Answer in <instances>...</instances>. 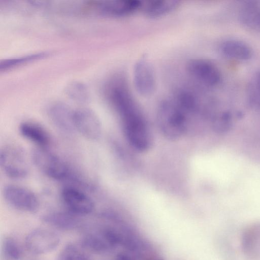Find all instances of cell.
Returning <instances> with one entry per match:
<instances>
[{
  "instance_id": "obj_22",
  "label": "cell",
  "mask_w": 260,
  "mask_h": 260,
  "mask_svg": "<svg viewBox=\"0 0 260 260\" xmlns=\"http://www.w3.org/2000/svg\"><path fill=\"white\" fill-rule=\"evenodd\" d=\"M67 93L75 101L86 103L88 100V92L85 86L79 82H73L68 86Z\"/></svg>"
},
{
  "instance_id": "obj_19",
  "label": "cell",
  "mask_w": 260,
  "mask_h": 260,
  "mask_svg": "<svg viewBox=\"0 0 260 260\" xmlns=\"http://www.w3.org/2000/svg\"><path fill=\"white\" fill-rule=\"evenodd\" d=\"M247 97L248 103L251 107L260 108V70L252 76L248 82Z\"/></svg>"
},
{
  "instance_id": "obj_15",
  "label": "cell",
  "mask_w": 260,
  "mask_h": 260,
  "mask_svg": "<svg viewBox=\"0 0 260 260\" xmlns=\"http://www.w3.org/2000/svg\"><path fill=\"white\" fill-rule=\"evenodd\" d=\"M241 23L246 28L260 32V3L250 1L243 4L239 12Z\"/></svg>"
},
{
  "instance_id": "obj_8",
  "label": "cell",
  "mask_w": 260,
  "mask_h": 260,
  "mask_svg": "<svg viewBox=\"0 0 260 260\" xmlns=\"http://www.w3.org/2000/svg\"><path fill=\"white\" fill-rule=\"evenodd\" d=\"M60 238L53 231L44 228L35 229L25 237L27 249L35 254H44L55 250L59 245Z\"/></svg>"
},
{
  "instance_id": "obj_21",
  "label": "cell",
  "mask_w": 260,
  "mask_h": 260,
  "mask_svg": "<svg viewBox=\"0 0 260 260\" xmlns=\"http://www.w3.org/2000/svg\"><path fill=\"white\" fill-rule=\"evenodd\" d=\"M47 55L46 53H39L13 59L5 60L1 62V70H7L26 63L38 60Z\"/></svg>"
},
{
  "instance_id": "obj_16",
  "label": "cell",
  "mask_w": 260,
  "mask_h": 260,
  "mask_svg": "<svg viewBox=\"0 0 260 260\" xmlns=\"http://www.w3.org/2000/svg\"><path fill=\"white\" fill-rule=\"evenodd\" d=\"M42 221L46 224L63 230H72L77 228L80 221L71 212H53L44 215Z\"/></svg>"
},
{
  "instance_id": "obj_11",
  "label": "cell",
  "mask_w": 260,
  "mask_h": 260,
  "mask_svg": "<svg viewBox=\"0 0 260 260\" xmlns=\"http://www.w3.org/2000/svg\"><path fill=\"white\" fill-rule=\"evenodd\" d=\"M61 196L69 212L76 215H87L94 210V204L92 199L75 187H64L61 190Z\"/></svg>"
},
{
  "instance_id": "obj_7",
  "label": "cell",
  "mask_w": 260,
  "mask_h": 260,
  "mask_svg": "<svg viewBox=\"0 0 260 260\" xmlns=\"http://www.w3.org/2000/svg\"><path fill=\"white\" fill-rule=\"evenodd\" d=\"M186 68L191 77L208 87L216 86L221 81V74L218 68L207 59H190L187 61Z\"/></svg>"
},
{
  "instance_id": "obj_17",
  "label": "cell",
  "mask_w": 260,
  "mask_h": 260,
  "mask_svg": "<svg viewBox=\"0 0 260 260\" xmlns=\"http://www.w3.org/2000/svg\"><path fill=\"white\" fill-rule=\"evenodd\" d=\"M177 0H154L142 2L141 8L145 15L151 18L165 16L175 10L180 5Z\"/></svg>"
},
{
  "instance_id": "obj_4",
  "label": "cell",
  "mask_w": 260,
  "mask_h": 260,
  "mask_svg": "<svg viewBox=\"0 0 260 260\" xmlns=\"http://www.w3.org/2000/svg\"><path fill=\"white\" fill-rule=\"evenodd\" d=\"M0 167L7 176L14 179H23L29 173L25 153L15 146H6L1 149Z\"/></svg>"
},
{
  "instance_id": "obj_9",
  "label": "cell",
  "mask_w": 260,
  "mask_h": 260,
  "mask_svg": "<svg viewBox=\"0 0 260 260\" xmlns=\"http://www.w3.org/2000/svg\"><path fill=\"white\" fill-rule=\"evenodd\" d=\"M141 6L142 2L139 1L114 0L91 2L88 8L104 16L121 17L133 14Z\"/></svg>"
},
{
  "instance_id": "obj_10",
  "label": "cell",
  "mask_w": 260,
  "mask_h": 260,
  "mask_svg": "<svg viewBox=\"0 0 260 260\" xmlns=\"http://www.w3.org/2000/svg\"><path fill=\"white\" fill-rule=\"evenodd\" d=\"M74 122L76 131L86 139L95 141L101 137V123L92 110L86 108L74 110Z\"/></svg>"
},
{
  "instance_id": "obj_20",
  "label": "cell",
  "mask_w": 260,
  "mask_h": 260,
  "mask_svg": "<svg viewBox=\"0 0 260 260\" xmlns=\"http://www.w3.org/2000/svg\"><path fill=\"white\" fill-rule=\"evenodd\" d=\"M3 260H21V252L17 242L11 237L5 238L2 244Z\"/></svg>"
},
{
  "instance_id": "obj_12",
  "label": "cell",
  "mask_w": 260,
  "mask_h": 260,
  "mask_svg": "<svg viewBox=\"0 0 260 260\" xmlns=\"http://www.w3.org/2000/svg\"><path fill=\"white\" fill-rule=\"evenodd\" d=\"M74 110L60 103L52 105L48 109L49 117L54 126L62 133L70 135L75 131Z\"/></svg>"
},
{
  "instance_id": "obj_3",
  "label": "cell",
  "mask_w": 260,
  "mask_h": 260,
  "mask_svg": "<svg viewBox=\"0 0 260 260\" xmlns=\"http://www.w3.org/2000/svg\"><path fill=\"white\" fill-rule=\"evenodd\" d=\"M31 158L35 166L52 179L63 180L73 177L66 162L47 148L36 147L33 149Z\"/></svg>"
},
{
  "instance_id": "obj_5",
  "label": "cell",
  "mask_w": 260,
  "mask_h": 260,
  "mask_svg": "<svg viewBox=\"0 0 260 260\" xmlns=\"http://www.w3.org/2000/svg\"><path fill=\"white\" fill-rule=\"evenodd\" d=\"M3 196L6 202L13 208L26 213H35L40 208V201L30 189L14 184L5 186Z\"/></svg>"
},
{
  "instance_id": "obj_23",
  "label": "cell",
  "mask_w": 260,
  "mask_h": 260,
  "mask_svg": "<svg viewBox=\"0 0 260 260\" xmlns=\"http://www.w3.org/2000/svg\"><path fill=\"white\" fill-rule=\"evenodd\" d=\"M212 127L214 129L220 133L228 131L232 127V119L230 114L223 113L219 116L214 117L212 121Z\"/></svg>"
},
{
  "instance_id": "obj_1",
  "label": "cell",
  "mask_w": 260,
  "mask_h": 260,
  "mask_svg": "<svg viewBox=\"0 0 260 260\" xmlns=\"http://www.w3.org/2000/svg\"><path fill=\"white\" fill-rule=\"evenodd\" d=\"M107 94L120 118L129 145L139 151L149 150L152 144L150 128L124 80L116 78L112 80L108 86Z\"/></svg>"
},
{
  "instance_id": "obj_13",
  "label": "cell",
  "mask_w": 260,
  "mask_h": 260,
  "mask_svg": "<svg viewBox=\"0 0 260 260\" xmlns=\"http://www.w3.org/2000/svg\"><path fill=\"white\" fill-rule=\"evenodd\" d=\"M18 129L23 138L35 144L37 147L47 148L51 143V137L47 130L37 122L24 121L20 124Z\"/></svg>"
},
{
  "instance_id": "obj_18",
  "label": "cell",
  "mask_w": 260,
  "mask_h": 260,
  "mask_svg": "<svg viewBox=\"0 0 260 260\" xmlns=\"http://www.w3.org/2000/svg\"><path fill=\"white\" fill-rule=\"evenodd\" d=\"M87 251L81 245L68 244L60 250L56 260H90Z\"/></svg>"
},
{
  "instance_id": "obj_14",
  "label": "cell",
  "mask_w": 260,
  "mask_h": 260,
  "mask_svg": "<svg viewBox=\"0 0 260 260\" xmlns=\"http://www.w3.org/2000/svg\"><path fill=\"white\" fill-rule=\"evenodd\" d=\"M219 51L225 57L237 61H246L252 56V51L249 45L235 39L223 41L219 45Z\"/></svg>"
},
{
  "instance_id": "obj_2",
  "label": "cell",
  "mask_w": 260,
  "mask_h": 260,
  "mask_svg": "<svg viewBox=\"0 0 260 260\" xmlns=\"http://www.w3.org/2000/svg\"><path fill=\"white\" fill-rule=\"evenodd\" d=\"M189 116L173 100L162 101L157 110L158 128L165 137L169 140H176L184 136L189 128Z\"/></svg>"
},
{
  "instance_id": "obj_6",
  "label": "cell",
  "mask_w": 260,
  "mask_h": 260,
  "mask_svg": "<svg viewBox=\"0 0 260 260\" xmlns=\"http://www.w3.org/2000/svg\"><path fill=\"white\" fill-rule=\"evenodd\" d=\"M133 83L138 93L143 96L151 95L156 86L155 72L151 62L146 57L139 59L133 69Z\"/></svg>"
}]
</instances>
